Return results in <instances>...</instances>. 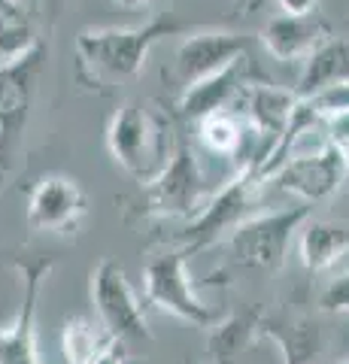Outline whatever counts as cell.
Masks as SVG:
<instances>
[{
  "label": "cell",
  "instance_id": "277c9868",
  "mask_svg": "<svg viewBox=\"0 0 349 364\" xmlns=\"http://www.w3.org/2000/svg\"><path fill=\"white\" fill-rule=\"evenodd\" d=\"M310 219V207H289L262 215H249L228 234V249L234 264L249 270H276L286 261V249L304 222Z\"/></svg>",
  "mask_w": 349,
  "mask_h": 364
},
{
  "label": "cell",
  "instance_id": "7c38bea8",
  "mask_svg": "<svg viewBox=\"0 0 349 364\" xmlns=\"http://www.w3.org/2000/svg\"><path fill=\"white\" fill-rule=\"evenodd\" d=\"M46 43H33L25 55L9 61H0V119H4L16 134L25 131L31 116V104L37 95V82L46 64Z\"/></svg>",
  "mask_w": 349,
  "mask_h": 364
},
{
  "label": "cell",
  "instance_id": "7a4b0ae2",
  "mask_svg": "<svg viewBox=\"0 0 349 364\" xmlns=\"http://www.w3.org/2000/svg\"><path fill=\"white\" fill-rule=\"evenodd\" d=\"M171 124L159 109H149L140 100L122 104L107 124V149L122 170L146 186L167 167L173 155Z\"/></svg>",
  "mask_w": 349,
  "mask_h": 364
},
{
  "label": "cell",
  "instance_id": "e0dca14e",
  "mask_svg": "<svg viewBox=\"0 0 349 364\" xmlns=\"http://www.w3.org/2000/svg\"><path fill=\"white\" fill-rule=\"evenodd\" d=\"M349 255V222L307 219L301 228V264L310 273L331 270Z\"/></svg>",
  "mask_w": 349,
  "mask_h": 364
},
{
  "label": "cell",
  "instance_id": "1f68e13d",
  "mask_svg": "<svg viewBox=\"0 0 349 364\" xmlns=\"http://www.w3.org/2000/svg\"><path fill=\"white\" fill-rule=\"evenodd\" d=\"M340 364H349V358H346V361H340Z\"/></svg>",
  "mask_w": 349,
  "mask_h": 364
},
{
  "label": "cell",
  "instance_id": "3957f363",
  "mask_svg": "<svg viewBox=\"0 0 349 364\" xmlns=\"http://www.w3.org/2000/svg\"><path fill=\"white\" fill-rule=\"evenodd\" d=\"M262 182L264 179L258 176V170L252 164H246L237 176L225 182L219 191H213V198L191 215L186 231L179 234V249H183L186 255H195L198 249L219 240L222 234H231L240 222L249 219Z\"/></svg>",
  "mask_w": 349,
  "mask_h": 364
},
{
  "label": "cell",
  "instance_id": "d6986e66",
  "mask_svg": "<svg viewBox=\"0 0 349 364\" xmlns=\"http://www.w3.org/2000/svg\"><path fill=\"white\" fill-rule=\"evenodd\" d=\"M116 343V337L100 322L92 318H70L61 331V355L64 364H95L104 352Z\"/></svg>",
  "mask_w": 349,
  "mask_h": 364
},
{
  "label": "cell",
  "instance_id": "8fae6325",
  "mask_svg": "<svg viewBox=\"0 0 349 364\" xmlns=\"http://www.w3.org/2000/svg\"><path fill=\"white\" fill-rule=\"evenodd\" d=\"M85 195L70 176H43L28 200V225L37 234H67L82 222Z\"/></svg>",
  "mask_w": 349,
  "mask_h": 364
},
{
  "label": "cell",
  "instance_id": "44dd1931",
  "mask_svg": "<svg viewBox=\"0 0 349 364\" xmlns=\"http://www.w3.org/2000/svg\"><path fill=\"white\" fill-rule=\"evenodd\" d=\"M33 43H40V40L33 37L31 16L21 6V0H9V4L0 6V61L18 58Z\"/></svg>",
  "mask_w": 349,
  "mask_h": 364
},
{
  "label": "cell",
  "instance_id": "5b68a950",
  "mask_svg": "<svg viewBox=\"0 0 349 364\" xmlns=\"http://www.w3.org/2000/svg\"><path fill=\"white\" fill-rule=\"evenodd\" d=\"M213 198L191 143L179 136L167 167L146 182V207L155 215H191Z\"/></svg>",
  "mask_w": 349,
  "mask_h": 364
},
{
  "label": "cell",
  "instance_id": "4fadbf2b",
  "mask_svg": "<svg viewBox=\"0 0 349 364\" xmlns=\"http://www.w3.org/2000/svg\"><path fill=\"white\" fill-rule=\"evenodd\" d=\"M246 61L249 58L243 55V58H237L234 64L222 67L219 73L183 88V95L176 100V112L183 119L200 122V119H207L210 112L228 109L234 104V97H240L243 88L249 85V67H246Z\"/></svg>",
  "mask_w": 349,
  "mask_h": 364
},
{
  "label": "cell",
  "instance_id": "2e32d148",
  "mask_svg": "<svg viewBox=\"0 0 349 364\" xmlns=\"http://www.w3.org/2000/svg\"><path fill=\"white\" fill-rule=\"evenodd\" d=\"M346 79H349V37H334L331 33L328 40H322L304 58V70H301L295 95L313 97L337 82H346Z\"/></svg>",
  "mask_w": 349,
  "mask_h": 364
},
{
  "label": "cell",
  "instance_id": "cb8c5ba5",
  "mask_svg": "<svg viewBox=\"0 0 349 364\" xmlns=\"http://www.w3.org/2000/svg\"><path fill=\"white\" fill-rule=\"evenodd\" d=\"M319 306L325 313H349V270L325 286L319 294Z\"/></svg>",
  "mask_w": 349,
  "mask_h": 364
},
{
  "label": "cell",
  "instance_id": "7402d4cb",
  "mask_svg": "<svg viewBox=\"0 0 349 364\" xmlns=\"http://www.w3.org/2000/svg\"><path fill=\"white\" fill-rule=\"evenodd\" d=\"M262 331L283 352L286 364H310L313 355H316V331L310 325H298V328L270 325V328H262Z\"/></svg>",
  "mask_w": 349,
  "mask_h": 364
},
{
  "label": "cell",
  "instance_id": "52a82bcc",
  "mask_svg": "<svg viewBox=\"0 0 349 364\" xmlns=\"http://www.w3.org/2000/svg\"><path fill=\"white\" fill-rule=\"evenodd\" d=\"M92 301L97 318L116 340H149L143 306L116 258H104L92 273Z\"/></svg>",
  "mask_w": 349,
  "mask_h": 364
},
{
  "label": "cell",
  "instance_id": "83f0119b",
  "mask_svg": "<svg viewBox=\"0 0 349 364\" xmlns=\"http://www.w3.org/2000/svg\"><path fill=\"white\" fill-rule=\"evenodd\" d=\"M95 364H128L125 361V349H122V340H116V343H112Z\"/></svg>",
  "mask_w": 349,
  "mask_h": 364
},
{
  "label": "cell",
  "instance_id": "d4e9b609",
  "mask_svg": "<svg viewBox=\"0 0 349 364\" xmlns=\"http://www.w3.org/2000/svg\"><path fill=\"white\" fill-rule=\"evenodd\" d=\"M322 124H325V131H328V143L343 152L346 164H349V109L334 112V116H328Z\"/></svg>",
  "mask_w": 349,
  "mask_h": 364
},
{
  "label": "cell",
  "instance_id": "f1b7e54d",
  "mask_svg": "<svg viewBox=\"0 0 349 364\" xmlns=\"http://www.w3.org/2000/svg\"><path fill=\"white\" fill-rule=\"evenodd\" d=\"M262 0H234V9H240V13H246V9H255Z\"/></svg>",
  "mask_w": 349,
  "mask_h": 364
},
{
  "label": "cell",
  "instance_id": "9a60e30c",
  "mask_svg": "<svg viewBox=\"0 0 349 364\" xmlns=\"http://www.w3.org/2000/svg\"><path fill=\"white\" fill-rule=\"evenodd\" d=\"M243 107H246V122L252 124L258 134H267L270 140H279L298 107V95L286 88H276L270 82H249L243 88ZM270 143V146H274Z\"/></svg>",
  "mask_w": 349,
  "mask_h": 364
},
{
  "label": "cell",
  "instance_id": "ac0fdd59",
  "mask_svg": "<svg viewBox=\"0 0 349 364\" xmlns=\"http://www.w3.org/2000/svg\"><path fill=\"white\" fill-rule=\"evenodd\" d=\"M262 331V318H258L255 310H243V313H234L228 318L213 325V334H210V355L216 364H231L234 358H240L246 349L252 346L255 334Z\"/></svg>",
  "mask_w": 349,
  "mask_h": 364
},
{
  "label": "cell",
  "instance_id": "9c48e42d",
  "mask_svg": "<svg viewBox=\"0 0 349 364\" xmlns=\"http://www.w3.org/2000/svg\"><path fill=\"white\" fill-rule=\"evenodd\" d=\"M346 158L340 149H334L331 143H325L319 152H304V155H289L274 179L279 182V188L298 195L301 200L316 203L334 195L340 188V182L346 176Z\"/></svg>",
  "mask_w": 349,
  "mask_h": 364
},
{
  "label": "cell",
  "instance_id": "484cf974",
  "mask_svg": "<svg viewBox=\"0 0 349 364\" xmlns=\"http://www.w3.org/2000/svg\"><path fill=\"white\" fill-rule=\"evenodd\" d=\"M18 140V134L9 128V124L0 119V179H4L6 173V167H9V155H13V146Z\"/></svg>",
  "mask_w": 349,
  "mask_h": 364
},
{
  "label": "cell",
  "instance_id": "8992f818",
  "mask_svg": "<svg viewBox=\"0 0 349 364\" xmlns=\"http://www.w3.org/2000/svg\"><path fill=\"white\" fill-rule=\"evenodd\" d=\"M186 258L188 255L183 252V249H176V252L159 255L146 264V270H143L146 301L155 304L164 313L183 318V322H188V325L210 328V325H216V313L198 298L195 282L188 279Z\"/></svg>",
  "mask_w": 349,
  "mask_h": 364
},
{
  "label": "cell",
  "instance_id": "603a6c76",
  "mask_svg": "<svg viewBox=\"0 0 349 364\" xmlns=\"http://www.w3.org/2000/svg\"><path fill=\"white\" fill-rule=\"evenodd\" d=\"M310 104H313V109L322 116V122L328 119V116H334V112H343V109H349V79L346 82H337V85H331V88H325V91H319V95H313V97H307Z\"/></svg>",
  "mask_w": 349,
  "mask_h": 364
},
{
  "label": "cell",
  "instance_id": "ffe728a7",
  "mask_svg": "<svg viewBox=\"0 0 349 364\" xmlns=\"http://www.w3.org/2000/svg\"><path fill=\"white\" fill-rule=\"evenodd\" d=\"M198 136H200V143H204L213 155L237 158L243 152V140H246L243 119L234 116L231 109L210 112L207 119L198 122Z\"/></svg>",
  "mask_w": 349,
  "mask_h": 364
},
{
  "label": "cell",
  "instance_id": "4dcf8cb0",
  "mask_svg": "<svg viewBox=\"0 0 349 364\" xmlns=\"http://www.w3.org/2000/svg\"><path fill=\"white\" fill-rule=\"evenodd\" d=\"M4 4H9V0H0V6H4Z\"/></svg>",
  "mask_w": 349,
  "mask_h": 364
},
{
  "label": "cell",
  "instance_id": "30bf717a",
  "mask_svg": "<svg viewBox=\"0 0 349 364\" xmlns=\"http://www.w3.org/2000/svg\"><path fill=\"white\" fill-rule=\"evenodd\" d=\"M52 270L49 258L18 261L21 273V306L13 328H0V364H40L37 355V298L43 279Z\"/></svg>",
  "mask_w": 349,
  "mask_h": 364
},
{
  "label": "cell",
  "instance_id": "f546056e",
  "mask_svg": "<svg viewBox=\"0 0 349 364\" xmlns=\"http://www.w3.org/2000/svg\"><path fill=\"white\" fill-rule=\"evenodd\" d=\"M119 6H125V9H140V6H146L149 0H116Z\"/></svg>",
  "mask_w": 349,
  "mask_h": 364
},
{
  "label": "cell",
  "instance_id": "5bb4252c",
  "mask_svg": "<svg viewBox=\"0 0 349 364\" xmlns=\"http://www.w3.org/2000/svg\"><path fill=\"white\" fill-rule=\"evenodd\" d=\"M328 37H331V25L319 13L310 16L283 13L262 28V46L276 61H304Z\"/></svg>",
  "mask_w": 349,
  "mask_h": 364
},
{
  "label": "cell",
  "instance_id": "6da1fadb",
  "mask_svg": "<svg viewBox=\"0 0 349 364\" xmlns=\"http://www.w3.org/2000/svg\"><path fill=\"white\" fill-rule=\"evenodd\" d=\"M191 31H195V25L179 18V13H173V9L152 16L146 25H134V28H85L76 37L80 79L92 88L104 82H116V79L119 82L122 79H134L143 70L155 43Z\"/></svg>",
  "mask_w": 349,
  "mask_h": 364
},
{
  "label": "cell",
  "instance_id": "4316f807",
  "mask_svg": "<svg viewBox=\"0 0 349 364\" xmlns=\"http://www.w3.org/2000/svg\"><path fill=\"white\" fill-rule=\"evenodd\" d=\"M279 9L283 13H291V16H310V13H316V6H319V0H276Z\"/></svg>",
  "mask_w": 349,
  "mask_h": 364
},
{
  "label": "cell",
  "instance_id": "ba28073f",
  "mask_svg": "<svg viewBox=\"0 0 349 364\" xmlns=\"http://www.w3.org/2000/svg\"><path fill=\"white\" fill-rule=\"evenodd\" d=\"M246 46H249V40H246L243 33L216 31V28H195L179 43V49L173 55V76L179 79V85L188 88V85L200 82V79L219 73L222 67L243 58Z\"/></svg>",
  "mask_w": 349,
  "mask_h": 364
}]
</instances>
